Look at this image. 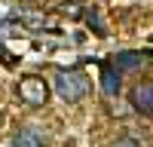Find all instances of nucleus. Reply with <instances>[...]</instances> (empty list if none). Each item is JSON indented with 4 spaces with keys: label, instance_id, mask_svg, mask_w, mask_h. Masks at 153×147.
Segmentation results:
<instances>
[{
    "label": "nucleus",
    "instance_id": "1",
    "mask_svg": "<svg viewBox=\"0 0 153 147\" xmlns=\"http://www.w3.org/2000/svg\"><path fill=\"white\" fill-rule=\"evenodd\" d=\"M55 92L65 101H80L89 95V77L83 71H58L55 74Z\"/></svg>",
    "mask_w": 153,
    "mask_h": 147
},
{
    "label": "nucleus",
    "instance_id": "2",
    "mask_svg": "<svg viewBox=\"0 0 153 147\" xmlns=\"http://www.w3.org/2000/svg\"><path fill=\"white\" fill-rule=\"evenodd\" d=\"M19 98L31 107H40L49 101V86L43 77H22L19 80Z\"/></svg>",
    "mask_w": 153,
    "mask_h": 147
},
{
    "label": "nucleus",
    "instance_id": "3",
    "mask_svg": "<svg viewBox=\"0 0 153 147\" xmlns=\"http://www.w3.org/2000/svg\"><path fill=\"white\" fill-rule=\"evenodd\" d=\"M144 65H147V52H117V58H113V71L117 74L141 71Z\"/></svg>",
    "mask_w": 153,
    "mask_h": 147
},
{
    "label": "nucleus",
    "instance_id": "4",
    "mask_svg": "<svg viewBox=\"0 0 153 147\" xmlns=\"http://www.w3.org/2000/svg\"><path fill=\"white\" fill-rule=\"evenodd\" d=\"M132 107L138 110V114L150 117V110H153V83H150V80H144L141 86H135V92H132Z\"/></svg>",
    "mask_w": 153,
    "mask_h": 147
},
{
    "label": "nucleus",
    "instance_id": "5",
    "mask_svg": "<svg viewBox=\"0 0 153 147\" xmlns=\"http://www.w3.org/2000/svg\"><path fill=\"white\" fill-rule=\"evenodd\" d=\"M12 144H16V147H43L46 138H43V132L37 129V126H22Z\"/></svg>",
    "mask_w": 153,
    "mask_h": 147
},
{
    "label": "nucleus",
    "instance_id": "6",
    "mask_svg": "<svg viewBox=\"0 0 153 147\" xmlns=\"http://www.w3.org/2000/svg\"><path fill=\"white\" fill-rule=\"evenodd\" d=\"M101 89H104V95H117L120 92V74L110 65H104V71H101Z\"/></svg>",
    "mask_w": 153,
    "mask_h": 147
},
{
    "label": "nucleus",
    "instance_id": "7",
    "mask_svg": "<svg viewBox=\"0 0 153 147\" xmlns=\"http://www.w3.org/2000/svg\"><path fill=\"white\" fill-rule=\"evenodd\" d=\"M86 19H89V24H92V28H95V34H98V37H107V31L101 28V22H98V16H95V12H89Z\"/></svg>",
    "mask_w": 153,
    "mask_h": 147
},
{
    "label": "nucleus",
    "instance_id": "8",
    "mask_svg": "<svg viewBox=\"0 0 153 147\" xmlns=\"http://www.w3.org/2000/svg\"><path fill=\"white\" fill-rule=\"evenodd\" d=\"M110 147H141V141H135V138H117Z\"/></svg>",
    "mask_w": 153,
    "mask_h": 147
}]
</instances>
